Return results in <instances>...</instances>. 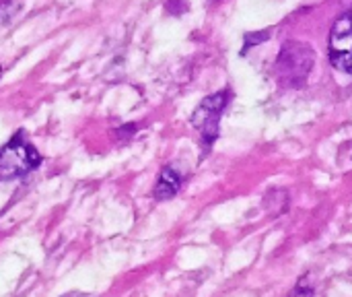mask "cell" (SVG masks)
<instances>
[{
	"mask_svg": "<svg viewBox=\"0 0 352 297\" xmlns=\"http://www.w3.org/2000/svg\"><path fill=\"white\" fill-rule=\"evenodd\" d=\"M314 60H316V54L309 43L287 41L280 48V54L276 58L278 81L287 87H301L314 68Z\"/></svg>",
	"mask_w": 352,
	"mask_h": 297,
	"instance_id": "obj_1",
	"label": "cell"
},
{
	"mask_svg": "<svg viewBox=\"0 0 352 297\" xmlns=\"http://www.w3.org/2000/svg\"><path fill=\"white\" fill-rule=\"evenodd\" d=\"M41 163L39 151L25 139V132L19 130L2 149H0V178H19Z\"/></svg>",
	"mask_w": 352,
	"mask_h": 297,
	"instance_id": "obj_2",
	"label": "cell"
},
{
	"mask_svg": "<svg viewBox=\"0 0 352 297\" xmlns=\"http://www.w3.org/2000/svg\"><path fill=\"white\" fill-rule=\"evenodd\" d=\"M227 103H229V91H219L206 97L192 114V126L200 130L206 147H210L219 136V122Z\"/></svg>",
	"mask_w": 352,
	"mask_h": 297,
	"instance_id": "obj_3",
	"label": "cell"
},
{
	"mask_svg": "<svg viewBox=\"0 0 352 297\" xmlns=\"http://www.w3.org/2000/svg\"><path fill=\"white\" fill-rule=\"evenodd\" d=\"M330 58L336 68L352 74V12L342 14L332 27Z\"/></svg>",
	"mask_w": 352,
	"mask_h": 297,
	"instance_id": "obj_4",
	"label": "cell"
},
{
	"mask_svg": "<svg viewBox=\"0 0 352 297\" xmlns=\"http://www.w3.org/2000/svg\"><path fill=\"white\" fill-rule=\"evenodd\" d=\"M179 188H182V174L173 165H165L153 194L157 201H169L179 192Z\"/></svg>",
	"mask_w": 352,
	"mask_h": 297,
	"instance_id": "obj_5",
	"label": "cell"
},
{
	"mask_svg": "<svg viewBox=\"0 0 352 297\" xmlns=\"http://www.w3.org/2000/svg\"><path fill=\"white\" fill-rule=\"evenodd\" d=\"M314 296H316V285H314V281H311V277H309V275L301 277V279L297 281L295 289L291 291V297H314Z\"/></svg>",
	"mask_w": 352,
	"mask_h": 297,
	"instance_id": "obj_6",
	"label": "cell"
},
{
	"mask_svg": "<svg viewBox=\"0 0 352 297\" xmlns=\"http://www.w3.org/2000/svg\"><path fill=\"white\" fill-rule=\"evenodd\" d=\"M266 37H268V31H262V35H245V45H243V48L248 50L252 43H260V41L266 39Z\"/></svg>",
	"mask_w": 352,
	"mask_h": 297,
	"instance_id": "obj_7",
	"label": "cell"
},
{
	"mask_svg": "<svg viewBox=\"0 0 352 297\" xmlns=\"http://www.w3.org/2000/svg\"><path fill=\"white\" fill-rule=\"evenodd\" d=\"M62 297H93L91 294H80V291H72V294H66Z\"/></svg>",
	"mask_w": 352,
	"mask_h": 297,
	"instance_id": "obj_8",
	"label": "cell"
}]
</instances>
